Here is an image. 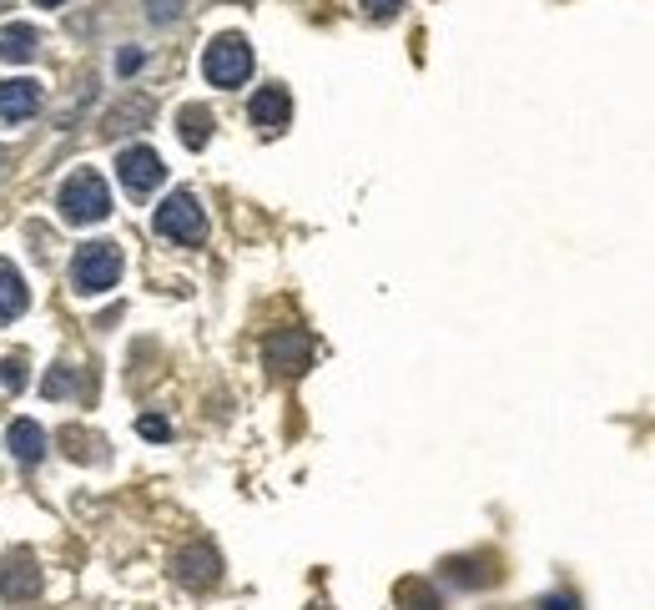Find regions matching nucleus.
<instances>
[{
	"instance_id": "14",
	"label": "nucleus",
	"mask_w": 655,
	"mask_h": 610,
	"mask_svg": "<svg viewBox=\"0 0 655 610\" xmlns=\"http://www.w3.org/2000/svg\"><path fill=\"white\" fill-rule=\"evenodd\" d=\"M36 25H21V21H11V25H0V61H31L36 56Z\"/></svg>"
},
{
	"instance_id": "21",
	"label": "nucleus",
	"mask_w": 655,
	"mask_h": 610,
	"mask_svg": "<svg viewBox=\"0 0 655 610\" xmlns=\"http://www.w3.org/2000/svg\"><path fill=\"white\" fill-rule=\"evenodd\" d=\"M363 11H369L373 21H389V15L404 11V0H363Z\"/></svg>"
},
{
	"instance_id": "3",
	"label": "nucleus",
	"mask_w": 655,
	"mask_h": 610,
	"mask_svg": "<svg viewBox=\"0 0 655 610\" xmlns=\"http://www.w3.org/2000/svg\"><path fill=\"white\" fill-rule=\"evenodd\" d=\"M203 76L212 86H222V91H232V86H242L252 76V46L238 36V31H227V36H217L212 46L203 51Z\"/></svg>"
},
{
	"instance_id": "12",
	"label": "nucleus",
	"mask_w": 655,
	"mask_h": 610,
	"mask_svg": "<svg viewBox=\"0 0 655 610\" xmlns=\"http://www.w3.org/2000/svg\"><path fill=\"white\" fill-rule=\"evenodd\" d=\"M25 303H31V293H25V277L21 268L11 263V258H0V324H11V318H21Z\"/></svg>"
},
{
	"instance_id": "5",
	"label": "nucleus",
	"mask_w": 655,
	"mask_h": 610,
	"mask_svg": "<svg viewBox=\"0 0 655 610\" xmlns=\"http://www.w3.org/2000/svg\"><path fill=\"white\" fill-rule=\"evenodd\" d=\"M117 177H121V187H127L131 197H146V192L162 187L167 167H162L156 146H127V152L117 156Z\"/></svg>"
},
{
	"instance_id": "17",
	"label": "nucleus",
	"mask_w": 655,
	"mask_h": 610,
	"mask_svg": "<svg viewBox=\"0 0 655 610\" xmlns=\"http://www.w3.org/2000/svg\"><path fill=\"white\" fill-rule=\"evenodd\" d=\"M25 383H31V363H25V353H6V359H0V389H6V394H21Z\"/></svg>"
},
{
	"instance_id": "24",
	"label": "nucleus",
	"mask_w": 655,
	"mask_h": 610,
	"mask_svg": "<svg viewBox=\"0 0 655 610\" xmlns=\"http://www.w3.org/2000/svg\"><path fill=\"white\" fill-rule=\"evenodd\" d=\"M36 6H46V11H56V6H66V0H36Z\"/></svg>"
},
{
	"instance_id": "4",
	"label": "nucleus",
	"mask_w": 655,
	"mask_h": 610,
	"mask_svg": "<svg viewBox=\"0 0 655 610\" xmlns=\"http://www.w3.org/2000/svg\"><path fill=\"white\" fill-rule=\"evenodd\" d=\"M156 232L167 242H182V248H197L207 238V213L192 192H172L167 203L156 207Z\"/></svg>"
},
{
	"instance_id": "16",
	"label": "nucleus",
	"mask_w": 655,
	"mask_h": 610,
	"mask_svg": "<svg viewBox=\"0 0 655 610\" xmlns=\"http://www.w3.org/2000/svg\"><path fill=\"white\" fill-rule=\"evenodd\" d=\"M146 117H152V101H146V96H131L127 107H117L107 121H101V132H107V137H117V132H131L127 121H146Z\"/></svg>"
},
{
	"instance_id": "22",
	"label": "nucleus",
	"mask_w": 655,
	"mask_h": 610,
	"mask_svg": "<svg viewBox=\"0 0 655 610\" xmlns=\"http://www.w3.org/2000/svg\"><path fill=\"white\" fill-rule=\"evenodd\" d=\"M142 61H146L142 51H137V46H127V51H121V56H117V72H121V76H131V72H142Z\"/></svg>"
},
{
	"instance_id": "15",
	"label": "nucleus",
	"mask_w": 655,
	"mask_h": 610,
	"mask_svg": "<svg viewBox=\"0 0 655 610\" xmlns=\"http://www.w3.org/2000/svg\"><path fill=\"white\" fill-rule=\"evenodd\" d=\"M393 600L404 610H444V600H439V590L434 586H424V580H399V590H393Z\"/></svg>"
},
{
	"instance_id": "23",
	"label": "nucleus",
	"mask_w": 655,
	"mask_h": 610,
	"mask_svg": "<svg viewBox=\"0 0 655 610\" xmlns=\"http://www.w3.org/2000/svg\"><path fill=\"white\" fill-rule=\"evenodd\" d=\"M539 610H580V606H575V596H545Z\"/></svg>"
},
{
	"instance_id": "8",
	"label": "nucleus",
	"mask_w": 655,
	"mask_h": 610,
	"mask_svg": "<svg viewBox=\"0 0 655 610\" xmlns=\"http://www.w3.org/2000/svg\"><path fill=\"white\" fill-rule=\"evenodd\" d=\"M0 596L11 600H36L41 596V565L31 551H11L6 565H0Z\"/></svg>"
},
{
	"instance_id": "11",
	"label": "nucleus",
	"mask_w": 655,
	"mask_h": 610,
	"mask_svg": "<svg viewBox=\"0 0 655 610\" xmlns=\"http://www.w3.org/2000/svg\"><path fill=\"white\" fill-rule=\"evenodd\" d=\"M6 444H11V455L21 459V465H41V459H46V429H41L36 420H15L11 429H6Z\"/></svg>"
},
{
	"instance_id": "2",
	"label": "nucleus",
	"mask_w": 655,
	"mask_h": 610,
	"mask_svg": "<svg viewBox=\"0 0 655 610\" xmlns=\"http://www.w3.org/2000/svg\"><path fill=\"white\" fill-rule=\"evenodd\" d=\"M121 283V248L117 242H81L72 258V287L96 298V293H111Z\"/></svg>"
},
{
	"instance_id": "25",
	"label": "nucleus",
	"mask_w": 655,
	"mask_h": 610,
	"mask_svg": "<svg viewBox=\"0 0 655 610\" xmlns=\"http://www.w3.org/2000/svg\"><path fill=\"white\" fill-rule=\"evenodd\" d=\"M313 610H328V606H313Z\"/></svg>"
},
{
	"instance_id": "18",
	"label": "nucleus",
	"mask_w": 655,
	"mask_h": 610,
	"mask_svg": "<svg viewBox=\"0 0 655 610\" xmlns=\"http://www.w3.org/2000/svg\"><path fill=\"white\" fill-rule=\"evenodd\" d=\"M146 6V21L152 25H172L182 21V11H187V0H142Z\"/></svg>"
},
{
	"instance_id": "10",
	"label": "nucleus",
	"mask_w": 655,
	"mask_h": 610,
	"mask_svg": "<svg viewBox=\"0 0 655 610\" xmlns=\"http://www.w3.org/2000/svg\"><path fill=\"white\" fill-rule=\"evenodd\" d=\"M172 575H177L187 590H207L222 575V555L212 551V545H187V551H177V560H172Z\"/></svg>"
},
{
	"instance_id": "1",
	"label": "nucleus",
	"mask_w": 655,
	"mask_h": 610,
	"mask_svg": "<svg viewBox=\"0 0 655 610\" xmlns=\"http://www.w3.org/2000/svg\"><path fill=\"white\" fill-rule=\"evenodd\" d=\"M56 203H61V217L76 222V228H86V222H107L111 217V187H107L101 172L81 167V172H72V177L61 182Z\"/></svg>"
},
{
	"instance_id": "19",
	"label": "nucleus",
	"mask_w": 655,
	"mask_h": 610,
	"mask_svg": "<svg viewBox=\"0 0 655 610\" xmlns=\"http://www.w3.org/2000/svg\"><path fill=\"white\" fill-rule=\"evenodd\" d=\"M72 394H76V373L56 363V373L46 379V399H72Z\"/></svg>"
},
{
	"instance_id": "9",
	"label": "nucleus",
	"mask_w": 655,
	"mask_h": 610,
	"mask_svg": "<svg viewBox=\"0 0 655 610\" xmlns=\"http://www.w3.org/2000/svg\"><path fill=\"white\" fill-rule=\"evenodd\" d=\"M41 101H46V91H41L36 76H11V81H0V121H11V127L36 117Z\"/></svg>"
},
{
	"instance_id": "6",
	"label": "nucleus",
	"mask_w": 655,
	"mask_h": 610,
	"mask_svg": "<svg viewBox=\"0 0 655 610\" xmlns=\"http://www.w3.org/2000/svg\"><path fill=\"white\" fill-rule=\"evenodd\" d=\"M248 121L258 127L262 137H277L293 121V96H287V86H258L252 91V101H248Z\"/></svg>"
},
{
	"instance_id": "13",
	"label": "nucleus",
	"mask_w": 655,
	"mask_h": 610,
	"mask_svg": "<svg viewBox=\"0 0 655 610\" xmlns=\"http://www.w3.org/2000/svg\"><path fill=\"white\" fill-rule=\"evenodd\" d=\"M177 137L187 152H203L207 142H212V111L207 107H182L177 111Z\"/></svg>"
},
{
	"instance_id": "20",
	"label": "nucleus",
	"mask_w": 655,
	"mask_h": 610,
	"mask_svg": "<svg viewBox=\"0 0 655 610\" xmlns=\"http://www.w3.org/2000/svg\"><path fill=\"white\" fill-rule=\"evenodd\" d=\"M137 434H142V439H172V424L162 420V414H142V420H137Z\"/></svg>"
},
{
	"instance_id": "7",
	"label": "nucleus",
	"mask_w": 655,
	"mask_h": 610,
	"mask_svg": "<svg viewBox=\"0 0 655 610\" xmlns=\"http://www.w3.org/2000/svg\"><path fill=\"white\" fill-rule=\"evenodd\" d=\"M262 359L273 373H303L313 363V344L303 328H277L268 344H262Z\"/></svg>"
}]
</instances>
